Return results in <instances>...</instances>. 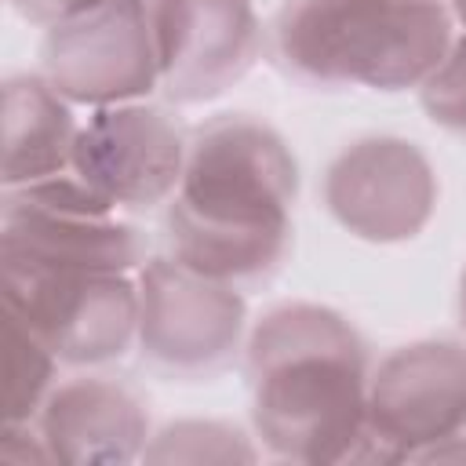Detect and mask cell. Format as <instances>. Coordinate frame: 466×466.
<instances>
[{
  "label": "cell",
  "mask_w": 466,
  "mask_h": 466,
  "mask_svg": "<svg viewBox=\"0 0 466 466\" xmlns=\"http://www.w3.org/2000/svg\"><path fill=\"white\" fill-rule=\"evenodd\" d=\"M299 164L284 135L226 113L189 135L186 167L164 208L167 255L233 288L266 284L291 251Z\"/></svg>",
  "instance_id": "6da1fadb"
},
{
  "label": "cell",
  "mask_w": 466,
  "mask_h": 466,
  "mask_svg": "<svg viewBox=\"0 0 466 466\" xmlns=\"http://www.w3.org/2000/svg\"><path fill=\"white\" fill-rule=\"evenodd\" d=\"M251 430L302 466L368 462L371 353L357 324L320 302L266 309L244 342Z\"/></svg>",
  "instance_id": "7a4b0ae2"
},
{
  "label": "cell",
  "mask_w": 466,
  "mask_h": 466,
  "mask_svg": "<svg viewBox=\"0 0 466 466\" xmlns=\"http://www.w3.org/2000/svg\"><path fill=\"white\" fill-rule=\"evenodd\" d=\"M455 18L444 0H280L269 58L309 87L408 91L441 62Z\"/></svg>",
  "instance_id": "3957f363"
},
{
  "label": "cell",
  "mask_w": 466,
  "mask_h": 466,
  "mask_svg": "<svg viewBox=\"0 0 466 466\" xmlns=\"http://www.w3.org/2000/svg\"><path fill=\"white\" fill-rule=\"evenodd\" d=\"M138 280V357L164 379L200 382L222 375L248 342L244 291L182 266L171 255L146 258Z\"/></svg>",
  "instance_id": "277c9868"
},
{
  "label": "cell",
  "mask_w": 466,
  "mask_h": 466,
  "mask_svg": "<svg viewBox=\"0 0 466 466\" xmlns=\"http://www.w3.org/2000/svg\"><path fill=\"white\" fill-rule=\"evenodd\" d=\"M0 258L44 269L138 273L146 237L73 167L18 189H4Z\"/></svg>",
  "instance_id": "5b68a950"
},
{
  "label": "cell",
  "mask_w": 466,
  "mask_h": 466,
  "mask_svg": "<svg viewBox=\"0 0 466 466\" xmlns=\"http://www.w3.org/2000/svg\"><path fill=\"white\" fill-rule=\"evenodd\" d=\"M4 309H11L62 364L91 371L135 350L138 280L135 273L4 262Z\"/></svg>",
  "instance_id": "8992f818"
},
{
  "label": "cell",
  "mask_w": 466,
  "mask_h": 466,
  "mask_svg": "<svg viewBox=\"0 0 466 466\" xmlns=\"http://www.w3.org/2000/svg\"><path fill=\"white\" fill-rule=\"evenodd\" d=\"M40 76L73 106L146 102L160 91L146 0H113L44 29Z\"/></svg>",
  "instance_id": "52a82bcc"
},
{
  "label": "cell",
  "mask_w": 466,
  "mask_h": 466,
  "mask_svg": "<svg viewBox=\"0 0 466 466\" xmlns=\"http://www.w3.org/2000/svg\"><path fill=\"white\" fill-rule=\"evenodd\" d=\"M466 430V342L419 339L371 364L368 462L419 459Z\"/></svg>",
  "instance_id": "ba28073f"
},
{
  "label": "cell",
  "mask_w": 466,
  "mask_h": 466,
  "mask_svg": "<svg viewBox=\"0 0 466 466\" xmlns=\"http://www.w3.org/2000/svg\"><path fill=\"white\" fill-rule=\"evenodd\" d=\"M328 215L357 240H415L437 211V171L430 157L400 135H364L342 146L320 182Z\"/></svg>",
  "instance_id": "9c48e42d"
},
{
  "label": "cell",
  "mask_w": 466,
  "mask_h": 466,
  "mask_svg": "<svg viewBox=\"0 0 466 466\" xmlns=\"http://www.w3.org/2000/svg\"><path fill=\"white\" fill-rule=\"evenodd\" d=\"M189 135L164 109L146 102L102 106L80 120L73 175L116 211L167 208L182 182Z\"/></svg>",
  "instance_id": "30bf717a"
},
{
  "label": "cell",
  "mask_w": 466,
  "mask_h": 466,
  "mask_svg": "<svg viewBox=\"0 0 466 466\" xmlns=\"http://www.w3.org/2000/svg\"><path fill=\"white\" fill-rule=\"evenodd\" d=\"M160 66V95L197 106L240 84L262 47L266 25L255 0H146Z\"/></svg>",
  "instance_id": "8fae6325"
},
{
  "label": "cell",
  "mask_w": 466,
  "mask_h": 466,
  "mask_svg": "<svg viewBox=\"0 0 466 466\" xmlns=\"http://www.w3.org/2000/svg\"><path fill=\"white\" fill-rule=\"evenodd\" d=\"M36 430L62 466H127L149 444L146 400L113 375H73L51 390Z\"/></svg>",
  "instance_id": "7c38bea8"
},
{
  "label": "cell",
  "mask_w": 466,
  "mask_h": 466,
  "mask_svg": "<svg viewBox=\"0 0 466 466\" xmlns=\"http://www.w3.org/2000/svg\"><path fill=\"white\" fill-rule=\"evenodd\" d=\"M73 109L40 73L4 80V189L69 171L80 135Z\"/></svg>",
  "instance_id": "4fadbf2b"
},
{
  "label": "cell",
  "mask_w": 466,
  "mask_h": 466,
  "mask_svg": "<svg viewBox=\"0 0 466 466\" xmlns=\"http://www.w3.org/2000/svg\"><path fill=\"white\" fill-rule=\"evenodd\" d=\"M58 357L11 313L4 309V397L0 415L7 422H36L44 400L58 386Z\"/></svg>",
  "instance_id": "5bb4252c"
},
{
  "label": "cell",
  "mask_w": 466,
  "mask_h": 466,
  "mask_svg": "<svg viewBox=\"0 0 466 466\" xmlns=\"http://www.w3.org/2000/svg\"><path fill=\"white\" fill-rule=\"evenodd\" d=\"M146 462H255L258 444L233 422L218 419H178L149 437Z\"/></svg>",
  "instance_id": "9a60e30c"
},
{
  "label": "cell",
  "mask_w": 466,
  "mask_h": 466,
  "mask_svg": "<svg viewBox=\"0 0 466 466\" xmlns=\"http://www.w3.org/2000/svg\"><path fill=\"white\" fill-rule=\"evenodd\" d=\"M419 106L437 127L466 138V29L448 40L441 62L422 76Z\"/></svg>",
  "instance_id": "2e32d148"
},
{
  "label": "cell",
  "mask_w": 466,
  "mask_h": 466,
  "mask_svg": "<svg viewBox=\"0 0 466 466\" xmlns=\"http://www.w3.org/2000/svg\"><path fill=\"white\" fill-rule=\"evenodd\" d=\"M102 4H113V0H11V7L33 22V25H55L69 15H80V11H91V7H102Z\"/></svg>",
  "instance_id": "e0dca14e"
},
{
  "label": "cell",
  "mask_w": 466,
  "mask_h": 466,
  "mask_svg": "<svg viewBox=\"0 0 466 466\" xmlns=\"http://www.w3.org/2000/svg\"><path fill=\"white\" fill-rule=\"evenodd\" d=\"M419 459H466V430L455 433V437H448V441H441V444H433Z\"/></svg>",
  "instance_id": "ac0fdd59"
},
{
  "label": "cell",
  "mask_w": 466,
  "mask_h": 466,
  "mask_svg": "<svg viewBox=\"0 0 466 466\" xmlns=\"http://www.w3.org/2000/svg\"><path fill=\"white\" fill-rule=\"evenodd\" d=\"M459 324H462V331H466V266H462V273H459Z\"/></svg>",
  "instance_id": "d6986e66"
},
{
  "label": "cell",
  "mask_w": 466,
  "mask_h": 466,
  "mask_svg": "<svg viewBox=\"0 0 466 466\" xmlns=\"http://www.w3.org/2000/svg\"><path fill=\"white\" fill-rule=\"evenodd\" d=\"M448 11H451V18L466 29V0H448Z\"/></svg>",
  "instance_id": "ffe728a7"
}]
</instances>
